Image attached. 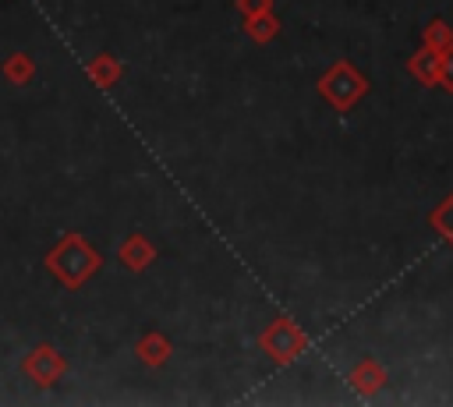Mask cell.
<instances>
[{
    "mask_svg": "<svg viewBox=\"0 0 453 407\" xmlns=\"http://www.w3.org/2000/svg\"><path fill=\"white\" fill-rule=\"evenodd\" d=\"M435 223H442V230L453 237V198H449V205H446V209L435 216Z\"/></svg>",
    "mask_w": 453,
    "mask_h": 407,
    "instance_id": "1",
    "label": "cell"
}]
</instances>
